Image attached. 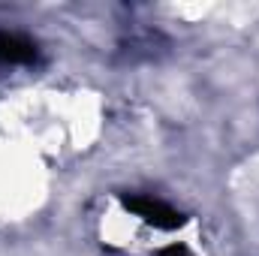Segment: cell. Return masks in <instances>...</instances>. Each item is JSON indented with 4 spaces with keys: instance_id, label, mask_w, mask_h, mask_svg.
<instances>
[{
    "instance_id": "1",
    "label": "cell",
    "mask_w": 259,
    "mask_h": 256,
    "mask_svg": "<svg viewBox=\"0 0 259 256\" xmlns=\"http://www.w3.org/2000/svg\"><path fill=\"white\" fill-rule=\"evenodd\" d=\"M124 208L133 211L136 217H142L145 223L157 226V229H178L187 220L181 211H175L172 205H166L160 199H151V196H124Z\"/></svg>"
},
{
    "instance_id": "2",
    "label": "cell",
    "mask_w": 259,
    "mask_h": 256,
    "mask_svg": "<svg viewBox=\"0 0 259 256\" xmlns=\"http://www.w3.org/2000/svg\"><path fill=\"white\" fill-rule=\"evenodd\" d=\"M0 61L3 64H33L36 61V46L18 33L0 30Z\"/></svg>"
},
{
    "instance_id": "3",
    "label": "cell",
    "mask_w": 259,
    "mask_h": 256,
    "mask_svg": "<svg viewBox=\"0 0 259 256\" xmlns=\"http://www.w3.org/2000/svg\"><path fill=\"white\" fill-rule=\"evenodd\" d=\"M157 256H190V253H187V247H181V244H172V247H163Z\"/></svg>"
}]
</instances>
